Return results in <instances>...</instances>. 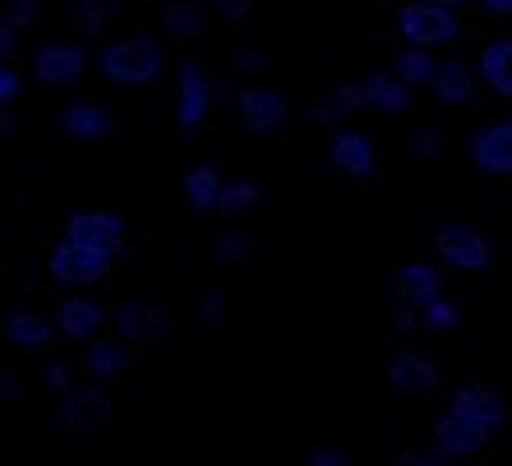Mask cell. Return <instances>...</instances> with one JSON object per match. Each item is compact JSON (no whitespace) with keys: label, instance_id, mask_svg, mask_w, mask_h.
I'll list each match as a JSON object with an SVG mask.
<instances>
[{"label":"cell","instance_id":"6da1fadb","mask_svg":"<svg viewBox=\"0 0 512 466\" xmlns=\"http://www.w3.org/2000/svg\"><path fill=\"white\" fill-rule=\"evenodd\" d=\"M93 65L111 88H153L167 74V47L157 33H130L107 42Z\"/></svg>","mask_w":512,"mask_h":466},{"label":"cell","instance_id":"7a4b0ae2","mask_svg":"<svg viewBox=\"0 0 512 466\" xmlns=\"http://www.w3.org/2000/svg\"><path fill=\"white\" fill-rule=\"evenodd\" d=\"M393 28L402 37V47H420V51H439L453 47L462 37V14L439 10V5H420V0H406L402 10L393 14Z\"/></svg>","mask_w":512,"mask_h":466},{"label":"cell","instance_id":"3957f363","mask_svg":"<svg viewBox=\"0 0 512 466\" xmlns=\"http://www.w3.org/2000/svg\"><path fill=\"white\" fill-rule=\"evenodd\" d=\"M434 259H439V268H453V273H489L494 240L471 222H443L434 231Z\"/></svg>","mask_w":512,"mask_h":466},{"label":"cell","instance_id":"277c9868","mask_svg":"<svg viewBox=\"0 0 512 466\" xmlns=\"http://www.w3.org/2000/svg\"><path fill=\"white\" fill-rule=\"evenodd\" d=\"M213 79H208V70H203V60L185 56L176 65V102H171V116H176V130L180 139H194V134L203 130V120H208V111H213Z\"/></svg>","mask_w":512,"mask_h":466},{"label":"cell","instance_id":"5b68a950","mask_svg":"<svg viewBox=\"0 0 512 466\" xmlns=\"http://www.w3.org/2000/svg\"><path fill=\"white\" fill-rule=\"evenodd\" d=\"M111 263H116V254L88 250V245H79V240H65V236H60L56 245H51V254H47V273H51V282H56V287L79 291V287H93V282H102V277L111 273Z\"/></svg>","mask_w":512,"mask_h":466},{"label":"cell","instance_id":"8992f818","mask_svg":"<svg viewBox=\"0 0 512 466\" xmlns=\"http://www.w3.org/2000/svg\"><path fill=\"white\" fill-rule=\"evenodd\" d=\"M111 416H116V397L102 383H79L70 397L56 402V430L70 434V439L97 434L102 425H111Z\"/></svg>","mask_w":512,"mask_h":466},{"label":"cell","instance_id":"52a82bcc","mask_svg":"<svg viewBox=\"0 0 512 466\" xmlns=\"http://www.w3.org/2000/svg\"><path fill=\"white\" fill-rule=\"evenodd\" d=\"M111 328H116L120 342L130 347H162L176 333V314L157 300H125L116 314H111Z\"/></svg>","mask_w":512,"mask_h":466},{"label":"cell","instance_id":"ba28073f","mask_svg":"<svg viewBox=\"0 0 512 466\" xmlns=\"http://www.w3.org/2000/svg\"><path fill=\"white\" fill-rule=\"evenodd\" d=\"M286 116H291V107H286L282 88L245 84L236 93V120H240V130L250 134V139H273V134L286 125Z\"/></svg>","mask_w":512,"mask_h":466},{"label":"cell","instance_id":"9c48e42d","mask_svg":"<svg viewBox=\"0 0 512 466\" xmlns=\"http://www.w3.org/2000/svg\"><path fill=\"white\" fill-rule=\"evenodd\" d=\"M28 65H33V79L42 88H70L88 74V51L70 37H51V42H37Z\"/></svg>","mask_w":512,"mask_h":466},{"label":"cell","instance_id":"30bf717a","mask_svg":"<svg viewBox=\"0 0 512 466\" xmlns=\"http://www.w3.org/2000/svg\"><path fill=\"white\" fill-rule=\"evenodd\" d=\"M443 296V273L439 263H402V268H393V277H388V310H416L425 314L434 300Z\"/></svg>","mask_w":512,"mask_h":466},{"label":"cell","instance_id":"8fae6325","mask_svg":"<svg viewBox=\"0 0 512 466\" xmlns=\"http://www.w3.org/2000/svg\"><path fill=\"white\" fill-rule=\"evenodd\" d=\"M466 157H471V167L480 176L508 180L512 176V116L476 125V130L466 134Z\"/></svg>","mask_w":512,"mask_h":466},{"label":"cell","instance_id":"7c38bea8","mask_svg":"<svg viewBox=\"0 0 512 466\" xmlns=\"http://www.w3.org/2000/svg\"><path fill=\"white\" fill-rule=\"evenodd\" d=\"M429 434H434V453H439L443 462H471V457H480L489 443H494V434L471 425L466 416H457L453 407H443L439 416H434Z\"/></svg>","mask_w":512,"mask_h":466},{"label":"cell","instance_id":"4fadbf2b","mask_svg":"<svg viewBox=\"0 0 512 466\" xmlns=\"http://www.w3.org/2000/svg\"><path fill=\"white\" fill-rule=\"evenodd\" d=\"M439 360L425 356L420 347H402L397 356H388V388L406 402H420V397H434L439 393Z\"/></svg>","mask_w":512,"mask_h":466},{"label":"cell","instance_id":"5bb4252c","mask_svg":"<svg viewBox=\"0 0 512 466\" xmlns=\"http://www.w3.org/2000/svg\"><path fill=\"white\" fill-rule=\"evenodd\" d=\"M65 240H79L88 250H107V254H120L130 227H125V217L120 213H107V208H70L65 213Z\"/></svg>","mask_w":512,"mask_h":466},{"label":"cell","instance_id":"9a60e30c","mask_svg":"<svg viewBox=\"0 0 512 466\" xmlns=\"http://www.w3.org/2000/svg\"><path fill=\"white\" fill-rule=\"evenodd\" d=\"M56 130L65 134L70 144L97 148L116 134V116H111L102 102H93V97H74V102H65V107L56 111Z\"/></svg>","mask_w":512,"mask_h":466},{"label":"cell","instance_id":"2e32d148","mask_svg":"<svg viewBox=\"0 0 512 466\" xmlns=\"http://www.w3.org/2000/svg\"><path fill=\"white\" fill-rule=\"evenodd\" d=\"M328 167L351 180H374V171H379V148H374V139L365 130L346 125V130L328 134Z\"/></svg>","mask_w":512,"mask_h":466},{"label":"cell","instance_id":"e0dca14e","mask_svg":"<svg viewBox=\"0 0 512 466\" xmlns=\"http://www.w3.org/2000/svg\"><path fill=\"white\" fill-rule=\"evenodd\" d=\"M56 333L65 337V342H79V347H88V342H97L102 337V328L111 323V314L97 305L93 296H84V291H70V296L56 305Z\"/></svg>","mask_w":512,"mask_h":466},{"label":"cell","instance_id":"ac0fdd59","mask_svg":"<svg viewBox=\"0 0 512 466\" xmlns=\"http://www.w3.org/2000/svg\"><path fill=\"white\" fill-rule=\"evenodd\" d=\"M448 407L489 434H499L503 425H508V397H503L499 388H489V383H457L453 397H448Z\"/></svg>","mask_w":512,"mask_h":466},{"label":"cell","instance_id":"d6986e66","mask_svg":"<svg viewBox=\"0 0 512 466\" xmlns=\"http://www.w3.org/2000/svg\"><path fill=\"white\" fill-rule=\"evenodd\" d=\"M79 365H84L88 383H102V388H107V383H116V379H125V374H130L134 347H130V342H120V337H97V342H88V347H84Z\"/></svg>","mask_w":512,"mask_h":466},{"label":"cell","instance_id":"ffe728a7","mask_svg":"<svg viewBox=\"0 0 512 466\" xmlns=\"http://www.w3.org/2000/svg\"><path fill=\"white\" fill-rule=\"evenodd\" d=\"M434 102L448 111H466V107H476V97H480V74L476 65H466V60H443L439 65V79H434Z\"/></svg>","mask_w":512,"mask_h":466},{"label":"cell","instance_id":"44dd1931","mask_svg":"<svg viewBox=\"0 0 512 466\" xmlns=\"http://www.w3.org/2000/svg\"><path fill=\"white\" fill-rule=\"evenodd\" d=\"M365 107V93H360V79L356 84H333L323 88L319 97L310 102V120L314 125H328V130H346L351 125V116H360Z\"/></svg>","mask_w":512,"mask_h":466},{"label":"cell","instance_id":"7402d4cb","mask_svg":"<svg viewBox=\"0 0 512 466\" xmlns=\"http://www.w3.org/2000/svg\"><path fill=\"white\" fill-rule=\"evenodd\" d=\"M222 190H227V180H222V171H217L213 162H199V167H190L185 180H180V199H185V208H190L194 217L222 213Z\"/></svg>","mask_w":512,"mask_h":466},{"label":"cell","instance_id":"603a6c76","mask_svg":"<svg viewBox=\"0 0 512 466\" xmlns=\"http://www.w3.org/2000/svg\"><path fill=\"white\" fill-rule=\"evenodd\" d=\"M360 93H365V107L379 111V116H406V111L416 107V93L393 70H370L360 79Z\"/></svg>","mask_w":512,"mask_h":466},{"label":"cell","instance_id":"cb8c5ba5","mask_svg":"<svg viewBox=\"0 0 512 466\" xmlns=\"http://www.w3.org/2000/svg\"><path fill=\"white\" fill-rule=\"evenodd\" d=\"M56 337V319L28 310V305H10L5 310V342L19 351H47Z\"/></svg>","mask_w":512,"mask_h":466},{"label":"cell","instance_id":"d4e9b609","mask_svg":"<svg viewBox=\"0 0 512 466\" xmlns=\"http://www.w3.org/2000/svg\"><path fill=\"white\" fill-rule=\"evenodd\" d=\"M476 74H480V88L512 102V37L485 42V51L476 56Z\"/></svg>","mask_w":512,"mask_h":466},{"label":"cell","instance_id":"484cf974","mask_svg":"<svg viewBox=\"0 0 512 466\" xmlns=\"http://www.w3.org/2000/svg\"><path fill=\"white\" fill-rule=\"evenodd\" d=\"M208 19H213V10L203 0H171V5H162V33L176 37V42H199L208 33Z\"/></svg>","mask_w":512,"mask_h":466},{"label":"cell","instance_id":"4316f807","mask_svg":"<svg viewBox=\"0 0 512 466\" xmlns=\"http://www.w3.org/2000/svg\"><path fill=\"white\" fill-rule=\"evenodd\" d=\"M439 65L443 60H434V51H420V47H397V56H393V74L411 93H416V88H434Z\"/></svg>","mask_w":512,"mask_h":466},{"label":"cell","instance_id":"83f0119b","mask_svg":"<svg viewBox=\"0 0 512 466\" xmlns=\"http://www.w3.org/2000/svg\"><path fill=\"white\" fill-rule=\"evenodd\" d=\"M208 259H213L217 268H240V263L254 259V236L240 227V222H231V227H222L208 240Z\"/></svg>","mask_w":512,"mask_h":466},{"label":"cell","instance_id":"f1b7e54d","mask_svg":"<svg viewBox=\"0 0 512 466\" xmlns=\"http://www.w3.org/2000/svg\"><path fill=\"white\" fill-rule=\"evenodd\" d=\"M268 199V190H263V180L254 176H236L227 180V190H222V213L217 217H227V222H240L245 213H254V208Z\"/></svg>","mask_w":512,"mask_h":466},{"label":"cell","instance_id":"f546056e","mask_svg":"<svg viewBox=\"0 0 512 466\" xmlns=\"http://www.w3.org/2000/svg\"><path fill=\"white\" fill-rule=\"evenodd\" d=\"M406 153L416 157V162H439L448 153V134L439 125H416V130L406 134Z\"/></svg>","mask_w":512,"mask_h":466},{"label":"cell","instance_id":"4dcf8cb0","mask_svg":"<svg viewBox=\"0 0 512 466\" xmlns=\"http://www.w3.org/2000/svg\"><path fill=\"white\" fill-rule=\"evenodd\" d=\"M420 328H425V333H434V337L457 333V328H462V305H457V300H448V296H439L425 314H420Z\"/></svg>","mask_w":512,"mask_h":466},{"label":"cell","instance_id":"1f68e13d","mask_svg":"<svg viewBox=\"0 0 512 466\" xmlns=\"http://www.w3.org/2000/svg\"><path fill=\"white\" fill-rule=\"evenodd\" d=\"M42 388H47V397H70L79 383H74V360L56 356V360H42Z\"/></svg>","mask_w":512,"mask_h":466},{"label":"cell","instance_id":"d6a6232c","mask_svg":"<svg viewBox=\"0 0 512 466\" xmlns=\"http://www.w3.org/2000/svg\"><path fill=\"white\" fill-rule=\"evenodd\" d=\"M194 319H199L203 328H222V323H227V291L203 287V296L194 300Z\"/></svg>","mask_w":512,"mask_h":466},{"label":"cell","instance_id":"836d02e7","mask_svg":"<svg viewBox=\"0 0 512 466\" xmlns=\"http://www.w3.org/2000/svg\"><path fill=\"white\" fill-rule=\"evenodd\" d=\"M231 70L245 74V79H259V74L268 70V51H259V47H236V51H231Z\"/></svg>","mask_w":512,"mask_h":466},{"label":"cell","instance_id":"e575fe53","mask_svg":"<svg viewBox=\"0 0 512 466\" xmlns=\"http://www.w3.org/2000/svg\"><path fill=\"white\" fill-rule=\"evenodd\" d=\"M5 10H0V19H10V24L19 28H33L37 19H42V0H0Z\"/></svg>","mask_w":512,"mask_h":466},{"label":"cell","instance_id":"d590c367","mask_svg":"<svg viewBox=\"0 0 512 466\" xmlns=\"http://www.w3.org/2000/svg\"><path fill=\"white\" fill-rule=\"evenodd\" d=\"M213 14H222L231 28H245L250 24V14H254V0H203Z\"/></svg>","mask_w":512,"mask_h":466},{"label":"cell","instance_id":"8d00e7d4","mask_svg":"<svg viewBox=\"0 0 512 466\" xmlns=\"http://www.w3.org/2000/svg\"><path fill=\"white\" fill-rule=\"evenodd\" d=\"M74 24H79L84 37H107V28L116 24V14L111 10H79V5H74Z\"/></svg>","mask_w":512,"mask_h":466},{"label":"cell","instance_id":"74e56055","mask_svg":"<svg viewBox=\"0 0 512 466\" xmlns=\"http://www.w3.org/2000/svg\"><path fill=\"white\" fill-rule=\"evenodd\" d=\"M19 97H24V74L14 65H0V111H14Z\"/></svg>","mask_w":512,"mask_h":466},{"label":"cell","instance_id":"f35d334b","mask_svg":"<svg viewBox=\"0 0 512 466\" xmlns=\"http://www.w3.org/2000/svg\"><path fill=\"white\" fill-rule=\"evenodd\" d=\"M305 466H351V457L337 443H314L310 453H305Z\"/></svg>","mask_w":512,"mask_h":466},{"label":"cell","instance_id":"ab89813d","mask_svg":"<svg viewBox=\"0 0 512 466\" xmlns=\"http://www.w3.org/2000/svg\"><path fill=\"white\" fill-rule=\"evenodd\" d=\"M393 466H448L434 448H406V453H397Z\"/></svg>","mask_w":512,"mask_h":466},{"label":"cell","instance_id":"60d3db41","mask_svg":"<svg viewBox=\"0 0 512 466\" xmlns=\"http://www.w3.org/2000/svg\"><path fill=\"white\" fill-rule=\"evenodd\" d=\"M24 374L19 370H0V402H19V397H24Z\"/></svg>","mask_w":512,"mask_h":466},{"label":"cell","instance_id":"b9f144b4","mask_svg":"<svg viewBox=\"0 0 512 466\" xmlns=\"http://www.w3.org/2000/svg\"><path fill=\"white\" fill-rule=\"evenodd\" d=\"M19 37H24V28L10 24V19H0V56H5V60L19 51Z\"/></svg>","mask_w":512,"mask_h":466},{"label":"cell","instance_id":"7bdbcfd3","mask_svg":"<svg viewBox=\"0 0 512 466\" xmlns=\"http://www.w3.org/2000/svg\"><path fill=\"white\" fill-rule=\"evenodd\" d=\"M74 5H79V10H111V14H120V5H125V0H74Z\"/></svg>","mask_w":512,"mask_h":466},{"label":"cell","instance_id":"ee69618b","mask_svg":"<svg viewBox=\"0 0 512 466\" xmlns=\"http://www.w3.org/2000/svg\"><path fill=\"white\" fill-rule=\"evenodd\" d=\"M476 5H485L494 19H508V14H512V0H476Z\"/></svg>","mask_w":512,"mask_h":466},{"label":"cell","instance_id":"f6af8a7d","mask_svg":"<svg viewBox=\"0 0 512 466\" xmlns=\"http://www.w3.org/2000/svg\"><path fill=\"white\" fill-rule=\"evenodd\" d=\"M420 5H439V10H453V14H462L466 5H476V0H420Z\"/></svg>","mask_w":512,"mask_h":466},{"label":"cell","instance_id":"bcb514c9","mask_svg":"<svg viewBox=\"0 0 512 466\" xmlns=\"http://www.w3.org/2000/svg\"><path fill=\"white\" fill-rule=\"evenodd\" d=\"M14 130H19V116H14V111H0V134L14 139Z\"/></svg>","mask_w":512,"mask_h":466}]
</instances>
